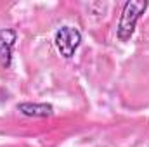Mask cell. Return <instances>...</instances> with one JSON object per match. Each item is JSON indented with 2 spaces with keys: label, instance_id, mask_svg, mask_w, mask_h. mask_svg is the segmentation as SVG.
Instances as JSON below:
<instances>
[{
  "label": "cell",
  "instance_id": "cell-4",
  "mask_svg": "<svg viewBox=\"0 0 149 147\" xmlns=\"http://www.w3.org/2000/svg\"><path fill=\"white\" fill-rule=\"evenodd\" d=\"M17 111H21L24 116H33V118H47L52 116V106L50 104H31V102H23L17 104Z\"/></svg>",
  "mask_w": 149,
  "mask_h": 147
},
{
  "label": "cell",
  "instance_id": "cell-2",
  "mask_svg": "<svg viewBox=\"0 0 149 147\" xmlns=\"http://www.w3.org/2000/svg\"><path fill=\"white\" fill-rule=\"evenodd\" d=\"M54 42H56V47H57L59 54L64 59H71L74 55V52H76V49L81 43V35L73 26H63L61 30H57Z\"/></svg>",
  "mask_w": 149,
  "mask_h": 147
},
{
  "label": "cell",
  "instance_id": "cell-3",
  "mask_svg": "<svg viewBox=\"0 0 149 147\" xmlns=\"http://www.w3.org/2000/svg\"><path fill=\"white\" fill-rule=\"evenodd\" d=\"M17 40V33L14 30H0V66L9 68L12 62V49Z\"/></svg>",
  "mask_w": 149,
  "mask_h": 147
},
{
  "label": "cell",
  "instance_id": "cell-1",
  "mask_svg": "<svg viewBox=\"0 0 149 147\" xmlns=\"http://www.w3.org/2000/svg\"><path fill=\"white\" fill-rule=\"evenodd\" d=\"M146 9H148V2H141V0H132L123 5L121 17H120L118 30H116L118 40H121V42L130 40V37L134 35L137 21L141 19V16L144 14Z\"/></svg>",
  "mask_w": 149,
  "mask_h": 147
}]
</instances>
